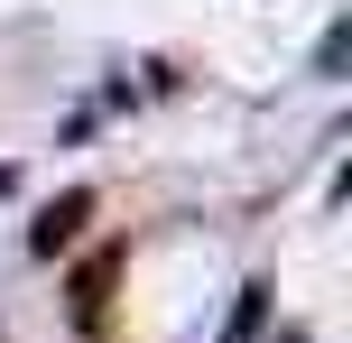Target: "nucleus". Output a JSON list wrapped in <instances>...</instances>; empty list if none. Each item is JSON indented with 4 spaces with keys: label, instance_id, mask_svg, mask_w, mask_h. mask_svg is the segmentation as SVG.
<instances>
[{
    "label": "nucleus",
    "instance_id": "nucleus-4",
    "mask_svg": "<svg viewBox=\"0 0 352 343\" xmlns=\"http://www.w3.org/2000/svg\"><path fill=\"white\" fill-rule=\"evenodd\" d=\"M343 56H352V28H324V47H316V74H343Z\"/></svg>",
    "mask_w": 352,
    "mask_h": 343
},
{
    "label": "nucleus",
    "instance_id": "nucleus-2",
    "mask_svg": "<svg viewBox=\"0 0 352 343\" xmlns=\"http://www.w3.org/2000/svg\"><path fill=\"white\" fill-rule=\"evenodd\" d=\"M84 223H93V195H84V186H74V195H56L47 214H37V232H28V251H37V260H56V251H74V232H84Z\"/></svg>",
    "mask_w": 352,
    "mask_h": 343
},
{
    "label": "nucleus",
    "instance_id": "nucleus-3",
    "mask_svg": "<svg viewBox=\"0 0 352 343\" xmlns=\"http://www.w3.org/2000/svg\"><path fill=\"white\" fill-rule=\"evenodd\" d=\"M260 325H269V288L250 278V288L232 297V325H223V343H260Z\"/></svg>",
    "mask_w": 352,
    "mask_h": 343
},
{
    "label": "nucleus",
    "instance_id": "nucleus-1",
    "mask_svg": "<svg viewBox=\"0 0 352 343\" xmlns=\"http://www.w3.org/2000/svg\"><path fill=\"white\" fill-rule=\"evenodd\" d=\"M111 278H121V251H93L84 269H74V325H84V334H102V316H111Z\"/></svg>",
    "mask_w": 352,
    "mask_h": 343
},
{
    "label": "nucleus",
    "instance_id": "nucleus-5",
    "mask_svg": "<svg viewBox=\"0 0 352 343\" xmlns=\"http://www.w3.org/2000/svg\"><path fill=\"white\" fill-rule=\"evenodd\" d=\"M287 343H306V334H287Z\"/></svg>",
    "mask_w": 352,
    "mask_h": 343
}]
</instances>
